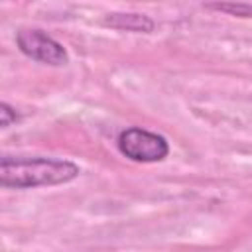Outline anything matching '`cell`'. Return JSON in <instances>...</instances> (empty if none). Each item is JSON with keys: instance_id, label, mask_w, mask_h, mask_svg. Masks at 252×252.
<instances>
[{"instance_id": "5", "label": "cell", "mask_w": 252, "mask_h": 252, "mask_svg": "<svg viewBox=\"0 0 252 252\" xmlns=\"http://www.w3.org/2000/svg\"><path fill=\"white\" fill-rule=\"evenodd\" d=\"M207 8H211V10H219V12H228V14H234V16H242V18H248V16H252V4L219 2V4H207Z\"/></svg>"}, {"instance_id": "2", "label": "cell", "mask_w": 252, "mask_h": 252, "mask_svg": "<svg viewBox=\"0 0 252 252\" xmlns=\"http://www.w3.org/2000/svg\"><path fill=\"white\" fill-rule=\"evenodd\" d=\"M118 150L132 161H161L169 154L163 136L144 128H126L118 136Z\"/></svg>"}, {"instance_id": "3", "label": "cell", "mask_w": 252, "mask_h": 252, "mask_svg": "<svg viewBox=\"0 0 252 252\" xmlns=\"http://www.w3.org/2000/svg\"><path fill=\"white\" fill-rule=\"evenodd\" d=\"M16 41L20 51L35 61L47 65H65L69 61L65 47L47 33H43L41 30H22L18 32Z\"/></svg>"}, {"instance_id": "4", "label": "cell", "mask_w": 252, "mask_h": 252, "mask_svg": "<svg viewBox=\"0 0 252 252\" xmlns=\"http://www.w3.org/2000/svg\"><path fill=\"white\" fill-rule=\"evenodd\" d=\"M104 24L116 30H126V32H152L154 30V22L144 16V14H108L104 18Z\"/></svg>"}, {"instance_id": "1", "label": "cell", "mask_w": 252, "mask_h": 252, "mask_svg": "<svg viewBox=\"0 0 252 252\" xmlns=\"http://www.w3.org/2000/svg\"><path fill=\"white\" fill-rule=\"evenodd\" d=\"M81 173L79 165L57 158H12L0 159V183L8 189L61 185Z\"/></svg>"}, {"instance_id": "6", "label": "cell", "mask_w": 252, "mask_h": 252, "mask_svg": "<svg viewBox=\"0 0 252 252\" xmlns=\"http://www.w3.org/2000/svg\"><path fill=\"white\" fill-rule=\"evenodd\" d=\"M18 120H20V114H18L10 104L2 102V104H0V124H2V128H8V126L16 124Z\"/></svg>"}]
</instances>
